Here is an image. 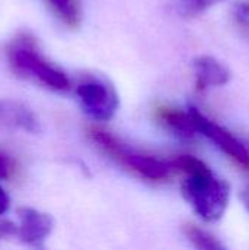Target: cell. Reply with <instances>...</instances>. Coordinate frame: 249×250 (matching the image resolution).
Returning <instances> with one entry per match:
<instances>
[{
  "label": "cell",
  "instance_id": "7a4b0ae2",
  "mask_svg": "<svg viewBox=\"0 0 249 250\" xmlns=\"http://www.w3.org/2000/svg\"><path fill=\"white\" fill-rule=\"evenodd\" d=\"M9 60L10 64L18 72H25L41 82H44L47 86L54 89H66L69 86V81L66 75L60 70H57L54 66L47 63L32 47L28 44H16L9 48Z\"/></svg>",
  "mask_w": 249,
  "mask_h": 250
},
{
  "label": "cell",
  "instance_id": "5bb4252c",
  "mask_svg": "<svg viewBox=\"0 0 249 250\" xmlns=\"http://www.w3.org/2000/svg\"><path fill=\"white\" fill-rule=\"evenodd\" d=\"M7 208H9V196L6 195V192L0 186V215L4 214L7 211Z\"/></svg>",
  "mask_w": 249,
  "mask_h": 250
},
{
  "label": "cell",
  "instance_id": "30bf717a",
  "mask_svg": "<svg viewBox=\"0 0 249 250\" xmlns=\"http://www.w3.org/2000/svg\"><path fill=\"white\" fill-rule=\"evenodd\" d=\"M188 239L194 243L195 248L204 250H217L223 249V245L217 242V239H214L211 234H208L207 231H203L200 229L195 227H189L186 230Z\"/></svg>",
  "mask_w": 249,
  "mask_h": 250
},
{
  "label": "cell",
  "instance_id": "8992f818",
  "mask_svg": "<svg viewBox=\"0 0 249 250\" xmlns=\"http://www.w3.org/2000/svg\"><path fill=\"white\" fill-rule=\"evenodd\" d=\"M23 130L26 133L40 132L35 114L22 103L15 100L0 101V132Z\"/></svg>",
  "mask_w": 249,
  "mask_h": 250
},
{
  "label": "cell",
  "instance_id": "4fadbf2b",
  "mask_svg": "<svg viewBox=\"0 0 249 250\" xmlns=\"http://www.w3.org/2000/svg\"><path fill=\"white\" fill-rule=\"evenodd\" d=\"M16 171L15 163L10 157L4 155L3 152H0V179L7 180L10 179Z\"/></svg>",
  "mask_w": 249,
  "mask_h": 250
},
{
  "label": "cell",
  "instance_id": "3957f363",
  "mask_svg": "<svg viewBox=\"0 0 249 250\" xmlns=\"http://www.w3.org/2000/svg\"><path fill=\"white\" fill-rule=\"evenodd\" d=\"M91 136L97 144H100V146H103L106 151H109L112 154L119 155L126 163V166L134 168L141 176H144L150 180H161V179L169 176V171H170L169 164H166L157 158H151L147 155H139V154L123 151L119 146V144L109 133L94 130V132H91Z\"/></svg>",
  "mask_w": 249,
  "mask_h": 250
},
{
  "label": "cell",
  "instance_id": "9c48e42d",
  "mask_svg": "<svg viewBox=\"0 0 249 250\" xmlns=\"http://www.w3.org/2000/svg\"><path fill=\"white\" fill-rule=\"evenodd\" d=\"M163 120L181 136H192L197 130V126L194 123V119L191 113H181V111H163Z\"/></svg>",
  "mask_w": 249,
  "mask_h": 250
},
{
  "label": "cell",
  "instance_id": "8fae6325",
  "mask_svg": "<svg viewBox=\"0 0 249 250\" xmlns=\"http://www.w3.org/2000/svg\"><path fill=\"white\" fill-rule=\"evenodd\" d=\"M51 6L56 9L59 16L68 23V25H76L79 19V10L76 0H48Z\"/></svg>",
  "mask_w": 249,
  "mask_h": 250
},
{
  "label": "cell",
  "instance_id": "6da1fadb",
  "mask_svg": "<svg viewBox=\"0 0 249 250\" xmlns=\"http://www.w3.org/2000/svg\"><path fill=\"white\" fill-rule=\"evenodd\" d=\"M175 166L186 174L182 193L194 211L205 221L220 220L229 205V185L195 157L181 155Z\"/></svg>",
  "mask_w": 249,
  "mask_h": 250
},
{
  "label": "cell",
  "instance_id": "52a82bcc",
  "mask_svg": "<svg viewBox=\"0 0 249 250\" xmlns=\"http://www.w3.org/2000/svg\"><path fill=\"white\" fill-rule=\"evenodd\" d=\"M19 215V236L28 243H37L44 240L53 229V221L48 215L32 209L21 208Z\"/></svg>",
  "mask_w": 249,
  "mask_h": 250
},
{
  "label": "cell",
  "instance_id": "ba28073f",
  "mask_svg": "<svg viewBox=\"0 0 249 250\" xmlns=\"http://www.w3.org/2000/svg\"><path fill=\"white\" fill-rule=\"evenodd\" d=\"M197 85L201 89L211 86H222L229 82L230 72L229 69L214 57L200 56L194 62Z\"/></svg>",
  "mask_w": 249,
  "mask_h": 250
},
{
  "label": "cell",
  "instance_id": "7c38bea8",
  "mask_svg": "<svg viewBox=\"0 0 249 250\" xmlns=\"http://www.w3.org/2000/svg\"><path fill=\"white\" fill-rule=\"evenodd\" d=\"M225 0H181L179 3V9L183 15L186 16H192L197 15L217 3H222Z\"/></svg>",
  "mask_w": 249,
  "mask_h": 250
},
{
  "label": "cell",
  "instance_id": "277c9868",
  "mask_svg": "<svg viewBox=\"0 0 249 250\" xmlns=\"http://www.w3.org/2000/svg\"><path fill=\"white\" fill-rule=\"evenodd\" d=\"M189 113L194 119V123L197 126V130L201 132L207 139H210L219 149H222L225 154H227L232 160H235L242 167L249 168V151L245 145L238 141L230 132L219 126L216 122L205 117L198 108L191 107Z\"/></svg>",
  "mask_w": 249,
  "mask_h": 250
},
{
  "label": "cell",
  "instance_id": "5b68a950",
  "mask_svg": "<svg viewBox=\"0 0 249 250\" xmlns=\"http://www.w3.org/2000/svg\"><path fill=\"white\" fill-rule=\"evenodd\" d=\"M76 94L81 100L84 110L95 120H110L119 107L116 92L104 82H84L78 85Z\"/></svg>",
  "mask_w": 249,
  "mask_h": 250
}]
</instances>
